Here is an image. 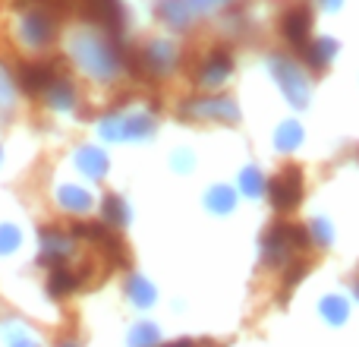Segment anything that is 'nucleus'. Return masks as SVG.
<instances>
[{
    "label": "nucleus",
    "mask_w": 359,
    "mask_h": 347,
    "mask_svg": "<svg viewBox=\"0 0 359 347\" xmlns=\"http://www.w3.org/2000/svg\"><path fill=\"white\" fill-rule=\"evenodd\" d=\"M73 57L88 76L101 82H111L120 70L126 67V54L111 41V35H98V32H79L69 44Z\"/></svg>",
    "instance_id": "obj_1"
},
{
    "label": "nucleus",
    "mask_w": 359,
    "mask_h": 347,
    "mask_svg": "<svg viewBox=\"0 0 359 347\" xmlns=\"http://www.w3.org/2000/svg\"><path fill=\"white\" fill-rule=\"evenodd\" d=\"M60 35L57 16L44 6H29L16 22V38L25 51H48Z\"/></svg>",
    "instance_id": "obj_2"
},
{
    "label": "nucleus",
    "mask_w": 359,
    "mask_h": 347,
    "mask_svg": "<svg viewBox=\"0 0 359 347\" xmlns=\"http://www.w3.org/2000/svg\"><path fill=\"white\" fill-rule=\"evenodd\" d=\"M57 76H63L60 57H32V60L19 63L13 79H16V89H22L29 98H41Z\"/></svg>",
    "instance_id": "obj_3"
},
{
    "label": "nucleus",
    "mask_w": 359,
    "mask_h": 347,
    "mask_svg": "<svg viewBox=\"0 0 359 347\" xmlns=\"http://www.w3.org/2000/svg\"><path fill=\"white\" fill-rule=\"evenodd\" d=\"M309 247V234L306 228L297 224H274L268 228L265 240H262V253H265L268 266H280V262H293V253Z\"/></svg>",
    "instance_id": "obj_4"
},
{
    "label": "nucleus",
    "mask_w": 359,
    "mask_h": 347,
    "mask_svg": "<svg viewBox=\"0 0 359 347\" xmlns=\"http://www.w3.org/2000/svg\"><path fill=\"white\" fill-rule=\"evenodd\" d=\"M268 199L278 211H293L303 199V171L284 168L278 177H271L268 180Z\"/></svg>",
    "instance_id": "obj_5"
},
{
    "label": "nucleus",
    "mask_w": 359,
    "mask_h": 347,
    "mask_svg": "<svg viewBox=\"0 0 359 347\" xmlns=\"http://www.w3.org/2000/svg\"><path fill=\"white\" fill-rule=\"evenodd\" d=\"M38 240H41V266H67L69 256H73V247H76V237L69 234V230L57 228V224H48V228H41V234H38Z\"/></svg>",
    "instance_id": "obj_6"
},
{
    "label": "nucleus",
    "mask_w": 359,
    "mask_h": 347,
    "mask_svg": "<svg viewBox=\"0 0 359 347\" xmlns=\"http://www.w3.org/2000/svg\"><path fill=\"white\" fill-rule=\"evenodd\" d=\"M230 70H233V57H230V51H224V48H217V51H208L205 54V60H202V67L196 70V86H208V89H215V86H221L224 79L230 76Z\"/></svg>",
    "instance_id": "obj_7"
},
{
    "label": "nucleus",
    "mask_w": 359,
    "mask_h": 347,
    "mask_svg": "<svg viewBox=\"0 0 359 347\" xmlns=\"http://www.w3.org/2000/svg\"><path fill=\"white\" fill-rule=\"evenodd\" d=\"M309 29H312L309 6H290V10L280 16V35H284L297 51H303V44L309 41Z\"/></svg>",
    "instance_id": "obj_8"
},
{
    "label": "nucleus",
    "mask_w": 359,
    "mask_h": 347,
    "mask_svg": "<svg viewBox=\"0 0 359 347\" xmlns=\"http://www.w3.org/2000/svg\"><path fill=\"white\" fill-rule=\"evenodd\" d=\"M41 101L48 107H54V111H69V107L79 105V92H76L73 79L63 73V76H57V79L48 86V92L41 95Z\"/></svg>",
    "instance_id": "obj_9"
},
{
    "label": "nucleus",
    "mask_w": 359,
    "mask_h": 347,
    "mask_svg": "<svg viewBox=\"0 0 359 347\" xmlns=\"http://www.w3.org/2000/svg\"><path fill=\"white\" fill-rule=\"evenodd\" d=\"M186 117V114H192V117H227V120H233L236 117V107H233V101H189V107H183L180 111Z\"/></svg>",
    "instance_id": "obj_10"
},
{
    "label": "nucleus",
    "mask_w": 359,
    "mask_h": 347,
    "mask_svg": "<svg viewBox=\"0 0 359 347\" xmlns=\"http://www.w3.org/2000/svg\"><path fill=\"white\" fill-rule=\"evenodd\" d=\"M57 202H60L63 211H76V215H82V211L92 209V199H88V192L79 190V186H60V192H57Z\"/></svg>",
    "instance_id": "obj_11"
},
{
    "label": "nucleus",
    "mask_w": 359,
    "mask_h": 347,
    "mask_svg": "<svg viewBox=\"0 0 359 347\" xmlns=\"http://www.w3.org/2000/svg\"><path fill=\"white\" fill-rule=\"evenodd\" d=\"M101 215H104V224L114 230H120L126 224V205L120 196H104L101 199Z\"/></svg>",
    "instance_id": "obj_12"
},
{
    "label": "nucleus",
    "mask_w": 359,
    "mask_h": 347,
    "mask_svg": "<svg viewBox=\"0 0 359 347\" xmlns=\"http://www.w3.org/2000/svg\"><path fill=\"white\" fill-rule=\"evenodd\" d=\"M76 164H79V171L88 174V177H104V171H107V158L101 155L98 149H82L79 155H76Z\"/></svg>",
    "instance_id": "obj_13"
},
{
    "label": "nucleus",
    "mask_w": 359,
    "mask_h": 347,
    "mask_svg": "<svg viewBox=\"0 0 359 347\" xmlns=\"http://www.w3.org/2000/svg\"><path fill=\"white\" fill-rule=\"evenodd\" d=\"M158 16H161L168 25L180 29V25H186V19H189V6H186V0H161Z\"/></svg>",
    "instance_id": "obj_14"
},
{
    "label": "nucleus",
    "mask_w": 359,
    "mask_h": 347,
    "mask_svg": "<svg viewBox=\"0 0 359 347\" xmlns=\"http://www.w3.org/2000/svg\"><path fill=\"white\" fill-rule=\"evenodd\" d=\"M16 107V79L6 73V67H0V117H10Z\"/></svg>",
    "instance_id": "obj_15"
},
{
    "label": "nucleus",
    "mask_w": 359,
    "mask_h": 347,
    "mask_svg": "<svg viewBox=\"0 0 359 347\" xmlns=\"http://www.w3.org/2000/svg\"><path fill=\"white\" fill-rule=\"evenodd\" d=\"M331 51H334V44L331 41H306L303 44V54H306V63L316 70H322L325 63L331 60Z\"/></svg>",
    "instance_id": "obj_16"
},
{
    "label": "nucleus",
    "mask_w": 359,
    "mask_h": 347,
    "mask_svg": "<svg viewBox=\"0 0 359 347\" xmlns=\"http://www.w3.org/2000/svg\"><path fill=\"white\" fill-rule=\"evenodd\" d=\"M19 243H22V237H19L16 228H10V224H4L0 228V256H10L19 249Z\"/></svg>",
    "instance_id": "obj_17"
},
{
    "label": "nucleus",
    "mask_w": 359,
    "mask_h": 347,
    "mask_svg": "<svg viewBox=\"0 0 359 347\" xmlns=\"http://www.w3.org/2000/svg\"><path fill=\"white\" fill-rule=\"evenodd\" d=\"M130 294H133V297L139 300V303H149V300L155 297V294H151V287L145 284L142 278H133V284H130Z\"/></svg>",
    "instance_id": "obj_18"
},
{
    "label": "nucleus",
    "mask_w": 359,
    "mask_h": 347,
    "mask_svg": "<svg viewBox=\"0 0 359 347\" xmlns=\"http://www.w3.org/2000/svg\"><path fill=\"white\" fill-rule=\"evenodd\" d=\"M168 347H196V344H189V341H174V344H168Z\"/></svg>",
    "instance_id": "obj_19"
},
{
    "label": "nucleus",
    "mask_w": 359,
    "mask_h": 347,
    "mask_svg": "<svg viewBox=\"0 0 359 347\" xmlns=\"http://www.w3.org/2000/svg\"><path fill=\"white\" fill-rule=\"evenodd\" d=\"M19 6H32V4H38V0H16Z\"/></svg>",
    "instance_id": "obj_20"
},
{
    "label": "nucleus",
    "mask_w": 359,
    "mask_h": 347,
    "mask_svg": "<svg viewBox=\"0 0 359 347\" xmlns=\"http://www.w3.org/2000/svg\"><path fill=\"white\" fill-rule=\"evenodd\" d=\"M60 347H76V344H73V341H67V344H60Z\"/></svg>",
    "instance_id": "obj_21"
},
{
    "label": "nucleus",
    "mask_w": 359,
    "mask_h": 347,
    "mask_svg": "<svg viewBox=\"0 0 359 347\" xmlns=\"http://www.w3.org/2000/svg\"><path fill=\"white\" fill-rule=\"evenodd\" d=\"M16 347H19V344H16ZM22 347H35V344H22Z\"/></svg>",
    "instance_id": "obj_22"
}]
</instances>
